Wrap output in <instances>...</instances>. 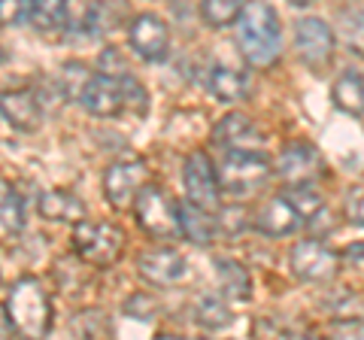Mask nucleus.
<instances>
[{"mask_svg":"<svg viewBox=\"0 0 364 340\" xmlns=\"http://www.w3.org/2000/svg\"><path fill=\"white\" fill-rule=\"evenodd\" d=\"M237 31V46L249 67H270L277 64L282 52V25L279 13L273 9L267 0H249L243 4L240 18L234 21Z\"/></svg>","mask_w":364,"mask_h":340,"instance_id":"obj_1","label":"nucleus"},{"mask_svg":"<svg viewBox=\"0 0 364 340\" xmlns=\"http://www.w3.org/2000/svg\"><path fill=\"white\" fill-rule=\"evenodd\" d=\"M79 104L97 119H116L124 110H131L134 116H143L146 107H149V97L131 73L97 70L85 79L82 92H79Z\"/></svg>","mask_w":364,"mask_h":340,"instance_id":"obj_2","label":"nucleus"},{"mask_svg":"<svg viewBox=\"0 0 364 340\" xmlns=\"http://www.w3.org/2000/svg\"><path fill=\"white\" fill-rule=\"evenodd\" d=\"M4 310L13 316L18 325V334L25 337H46L52 328V301L46 294L43 282L37 277H18L13 286H6Z\"/></svg>","mask_w":364,"mask_h":340,"instance_id":"obj_3","label":"nucleus"},{"mask_svg":"<svg viewBox=\"0 0 364 340\" xmlns=\"http://www.w3.org/2000/svg\"><path fill=\"white\" fill-rule=\"evenodd\" d=\"M73 253L79 262L97 270L112 267L124 253V231L116 222L82 219L79 225H73Z\"/></svg>","mask_w":364,"mask_h":340,"instance_id":"obj_4","label":"nucleus"},{"mask_svg":"<svg viewBox=\"0 0 364 340\" xmlns=\"http://www.w3.org/2000/svg\"><path fill=\"white\" fill-rule=\"evenodd\" d=\"M273 167L270 158L264 152H255V149H234V152H225L222 164H219V183L222 191L231 198H249L261 191L267 186V179L273 176Z\"/></svg>","mask_w":364,"mask_h":340,"instance_id":"obj_5","label":"nucleus"},{"mask_svg":"<svg viewBox=\"0 0 364 340\" xmlns=\"http://www.w3.org/2000/svg\"><path fill=\"white\" fill-rule=\"evenodd\" d=\"M134 219L152 240H176V237H182L179 203L158 183H146L140 188V195L134 201Z\"/></svg>","mask_w":364,"mask_h":340,"instance_id":"obj_6","label":"nucleus"},{"mask_svg":"<svg viewBox=\"0 0 364 340\" xmlns=\"http://www.w3.org/2000/svg\"><path fill=\"white\" fill-rule=\"evenodd\" d=\"M340 265H343V253H334L318 237L298 240L289 253V267L294 280L310 282V286H328L340 274Z\"/></svg>","mask_w":364,"mask_h":340,"instance_id":"obj_7","label":"nucleus"},{"mask_svg":"<svg viewBox=\"0 0 364 340\" xmlns=\"http://www.w3.org/2000/svg\"><path fill=\"white\" fill-rule=\"evenodd\" d=\"M182 188H186L188 201H195L207 210H219L225 195L219 183V167H213L210 155L203 149L188 152L186 161H182Z\"/></svg>","mask_w":364,"mask_h":340,"instance_id":"obj_8","label":"nucleus"},{"mask_svg":"<svg viewBox=\"0 0 364 340\" xmlns=\"http://www.w3.org/2000/svg\"><path fill=\"white\" fill-rule=\"evenodd\" d=\"M128 46L146 64H161L170 55V28L158 13H136L128 21Z\"/></svg>","mask_w":364,"mask_h":340,"instance_id":"obj_9","label":"nucleus"},{"mask_svg":"<svg viewBox=\"0 0 364 340\" xmlns=\"http://www.w3.org/2000/svg\"><path fill=\"white\" fill-rule=\"evenodd\" d=\"M146 183H149V167L143 158H119L104 174V198L109 207L128 210Z\"/></svg>","mask_w":364,"mask_h":340,"instance_id":"obj_10","label":"nucleus"},{"mask_svg":"<svg viewBox=\"0 0 364 340\" xmlns=\"http://www.w3.org/2000/svg\"><path fill=\"white\" fill-rule=\"evenodd\" d=\"M277 174L286 186H310L325 176V158L306 140H291L277 158Z\"/></svg>","mask_w":364,"mask_h":340,"instance_id":"obj_11","label":"nucleus"},{"mask_svg":"<svg viewBox=\"0 0 364 340\" xmlns=\"http://www.w3.org/2000/svg\"><path fill=\"white\" fill-rule=\"evenodd\" d=\"M334 31L328 21L316 18V16H306L294 21V49H298V58L313 67V70H322V67L331 61L334 55Z\"/></svg>","mask_w":364,"mask_h":340,"instance_id":"obj_12","label":"nucleus"},{"mask_svg":"<svg viewBox=\"0 0 364 340\" xmlns=\"http://www.w3.org/2000/svg\"><path fill=\"white\" fill-rule=\"evenodd\" d=\"M136 274L149 286L170 289V286H179L188 277V258L176 253L173 246H152L136 255Z\"/></svg>","mask_w":364,"mask_h":340,"instance_id":"obj_13","label":"nucleus"},{"mask_svg":"<svg viewBox=\"0 0 364 340\" xmlns=\"http://www.w3.org/2000/svg\"><path fill=\"white\" fill-rule=\"evenodd\" d=\"M0 110H4V122L21 134H33L43 124V97L31 92V88H9V92H4Z\"/></svg>","mask_w":364,"mask_h":340,"instance_id":"obj_14","label":"nucleus"},{"mask_svg":"<svg viewBox=\"0 0 364 340\" xmlns=\"http://www.w3.org/2000/svg\"><path fill=\"white\" fill-rule=\"evenodd\" d=\"M301 222H304L301 210L294 207V201L289 195H273L264 207L255 213L252 228L264 237H286L291 231H298Z\"/></svg>","mask_w":364,"mask_h":340,"instance_id":"obj_15","label":"nucleus"},{"mask_svg":"<svg viewBox=\"0 0 364 340\" xmlns=\"http://www.w3.org/2000/svg\"><path fill=\"white\" fill-rule=\"evenodd\" d=\"M213 143L225 152H234V149H255V146L264 143V134L255 128V122L243 116V112H228L215 122L213 128Z\"/></svg>","mask_w":364,"mask_h":340,"instance_id":"obj_16","label":"nucleus"},{"mask_svg":"<svg viewBox=\"0 0 364 340\" xmlns=\"http://www.w3.org/2000/svg\"><path fill=\"white\" fill-rule=\"evenodd\" d=\"M37 210L46 222H61V225H79L88 219L85 201L67 188H49L37 198Z\"/></svg>","mask_w":364,"mask_h":340,"instance_id":"obj_17","label":"nucleus"},{"mask_svg":"<svg viewBox=\"0 0 364 340\" xmlns=\"http://www.w3.org/2000/svg\"><path fill=\"white\" fill-rule=\"evenodd\" d=\"M215 210H207L200 203L188 201L179 203V228H182V237L191 240L195 246H210L215 237H219L222 225H219V216H213Z\"/></svg>","mask_w":364,"mask_h":340,"instance_id":"obj_18","label":"nucleus"},{"mask_svg":"<svg viewBox=\"0 0 364 340\" xmlns=\"http://www.w3.org/2000/svg\"><path fill=\"white\" fill-rule=\"evenodd\" d=\"M207 88L222 104H237L249 97V76L243 70H234L228 64H213L207 73Z\"/></svg>","mask_w":364,"mask_h":340,"instance_id":"obj_19","label":"nucleus"},{"mask_svg":"<svg viewBox=\"0 0 364 340\" xmlns=\"http://www.w3.org/2000/svg\"><path fill=\"white\" fill-rule=\"evenodd\" d=\"M331 100L349 116H364V76L355 70H343L331 85Z\"/></svg>","mask_w":364,"mask_h":340,"instance_id":"obj_20","label":"nucleus"},{"mask_svg":"<svg viewBox=\"0 0 364 340\" xmlns=\"http://www.w3.org/2000/svg\"><path fill=\"white\" fill-rule=\"evenodd\" d=\"M215 277H219V286L228 301H249V294H252V277H249V270L240 262H234V258H215Z\"/></svg>","mask_w":364,"mask_h":340,"instance_id":"obj_21","label":"nucleus"},{"mask_svg":"<svg viewBox=\"0 0 364 340\" xmlns=\"http://www.w3.org/2000/svg\"><path fill=\"white\" fill-rule=\"evenodd\" d=\"M64 33H70V37H100L97 0H67Z\"/></svg>","mask_w":364,"mask_h":340,"instance_id":"obj_22","label":"nucleus"},{"mask_svg":"<svg viewBox=\"0 0 364 340\" xmlns=\"http://www.w3.org/2000/svg\"><path fill=\"white\" fill-rule=\"evenodd\" d=\"M191 313H195V322L203 331H222V328L234 322L231 307H228V301L219 298V294H200Z\"/></svg>","mask_w":364,"mask_h":340,"instance_id":"obj_23","label":"nucleus"},{"mask_svg":"<svg viewBox=\"0 0 364 340\" xmlns=\"http://www.w3.org/2000/svg\"><path fill=\"white\" fill-rule=\"evenodd\" d=\"M64 9H67V0H31L28 25L40 33L64 31Z\"/></svg>","mask_w":364,"mask_h":340,"instance_id":"obj_24","label":"nucleus"},{"mask_svg":"<svg viewBox=\"0 0 364 340\" xmlns=\"http://www.w3.org/2000/svg\"><path fill=\"white\" fill-rule=\"evenodd\" d=\"M25 201H21L18 191L4 183V195H0V228H4V237H18L25 231Z\"/></svg>","mask_w":364,"mask_h":340,"instance_id":"obj_25","label":"nucleus"},{"mask_svg":"<svg viewBox=\"0 0 364 340\" xmlns=\"http://www.w3.org/2000/svg\"><path fill=\"white\" fill-rule=\"evenodd\" d=\"M200 21L207 28H228L243 13V0H200Z\"/></svg>","mask_w":364,"mask_h":340,"instance_id":"obj_26","label":"nucleus"},{"mask_svg":"<svg viewBox=\"0 0 364 340\" xmlns=\"http://www.w3.org/2000/svg\"><path fill=\"white\" fill-rule=\"evenodd\" d=\"M289 198L294 201V207L301 210L304 222H313L316 216H322V213H325V198L316 191V183H310V186H291Z\"/></svg>","mask_w":364,"mask_h":340,"instance_id":"obj_27","label":"nucleus"},{"mask_svg":"<svg viewBox=\"0 0 364 340\" xmlns=\"http://www.w3.org/2000/svg\"><path fill=\"white\" fill-rule=\"evenodd\" d=\"M122 21H131L128 18V0H97V25H100V33L116 31Z\"/></svg>","mask_w":364,"mask_h":340,"instance_id":"obj_28","label":"nucleus"},{"mask_svg":"<svg viewBox=\"0 0 364 340\" xmlns=\"http://www.w3.org/2000/svg\"><path fill=\"white\" fill-rule=\"evenodd\" d=\"M343 216H346L349 225L364 228V183L349 186L346 198H343Z\"/></svg>","mask_w":364,"mask_h":340,"instance_id":"obj_29","label":"nucleus"},{"mask_svg":"<svg viewBox=\"0 0 364 340\" xmlns=\"http://www.w3.org/2000/svg\"><path fill=\"white\" fill-rule=\"evenodd\" d=\"M343 40H346L349 52H355L364 58V9L343 21Z\"/></svg>","mask_w":364,"mask_h":340,"instance_id":"obj_30","label":"nucleus"},{"mask_svg":"<svg viewBox=\"0 0 364 340\" xmlns=\"http://www.w3.org/2000/svg\"><path fill=\"white\" fill-rule=\"evenodd\" d=\"M100 313L97 310H85V313H79L76 316V322H73V331L76 334H88V337H107L109 334V322H100Z\"/></svg>","mask_w":364,"mask_h":340,"instance_id":"obj_31","label":"nucleus"},{"mask_svg":"<svg viewBox=\"0 0 364 340\" xmlns=\"http://www.w3.org/2000/svg\"><path fill=\"white\" fill-rule=\"evenodd\" d=\"M28 6L31 0H0V16H4V25H21L28 21Z\"/></svg>","mask_w":364,"mask_h":340,"instance_id":"obj_32","label":"nucleus"},{"mask_svg":"<svg viewBox=\"0 0 364 340\" xmlns=\"http://www.w3.org/2000/svg\"><path fill=\"white\" fill-rule=\"evenodd\" d=\"M328 331L337 337H364V322L358 319H334L328 325Z\"/></svg>","mask_w":364,"mask_h":340,"instance_id":"obj_33","label":"nucleus"},{"mask_svg":"<svg viewBox=\"0 0 364 340\" xmlns=\"http://www.w3.org/2000/svg\"><path fill=\"white\" fill-rule=\"evenodd\" d=\"M343 262L346 265H355V267H364V240H355L343 249Z\"/></svg>","mask_w":364,"mask_h":340,"instance_id":"obj_34","label":"nucleus"},{"mask_svg":"<svg viewBox=\"0 0 364 340\" xmlns=\"http://www.w3.org/2000/svg\"><path fill=\"white\" fill-rule=\"evenodd\" d=\"M313 4H316V0H289V6H294V9H306Z\"/></svg>","mask_w":364,"mask_h":340,"instance_id":"obj_35","label":"nucleus"}]
</instances>
